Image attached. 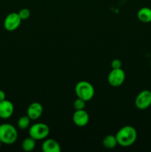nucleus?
I'll return each mask as SVG.
<instances>
[{
	"instance_id": "1a4fd4ad",
	"label": "nucleus",
	"mask_w": 151,
	"mask_h": 152,
	"mask_svg": "<svg viewBox=\"0 0 151 152\" xmlns=\"http://www.w3.org/2000/svg\"><path fill=\"white\" fill-rule=\"evenodd\" d=\"M14 112V105L10 100L4 99L0 102V118L7 120Z\"/></svg>"
},
{
	"instance_id": "9b49d317",
	"label": "nucleus",
	"mask_w": 151,
	"mask_h": 152,
	"mask_svg": "<svg viewBox=\"0 0 151 152\" xmlns=\"http://www.w3.org/2000/svg\"><path fill=\"white\" fill-rule=\"evenodd\" d=\"M44 152H60L62 151L60 144L54 139H46L41 145Z\"/></svg>"
},
{
	"instance_id": "f8f14e48",
	"label": "nucleus",
	"mask_w": 151,
	"mask_h": 152,
	"mask_svg": "<svg viewBox=\"0 0 151 152\" xmlns=\"http://www.w3.org/2000/svg\"><path fill=\"white\" fill-rule=\"evenodd\" d=\"M137 17L143 23H151V8L147 7L140 8L138 10Z\"/></svg>"
},
{
	"instance_id": "423d86ee",
	"label": "nucleus",
	"mask_w": 151,
	"mask_h": 152,
	"mask_svg": "<svg viewBox=\"0 0 151 152\" xmlns=\"http://www.w3.org/2000/svg\"><path fill=\"white\" fill-rule=\"evenodd\" d=\"M135 105L139 110H145L151 105V91L143 90L139 92L135 99Z\"/></svg>"
},
{
	"instance_id": "9d476101",
	"label": "nucleus",
	"mask_w": 151,
	"mask_h": 152,
	"mask_svg": "<svg viewBox=\"0 0 151 152\" xmlns=\"http://www.w3.org/2000/svg\"><path fill=\"white\" fill-rule=\"evenodd\" d=\"M43 113V106L41 103L37 102H32L27 109V115L30 120H36L41 117Z\"/></svg>"
},
{
	"instance_id": "4468645a",
	"label": "nucleus",
	"mask_w": 151,
	"mask_h": 152,
	"mask_svg": "<svg viewBox=\"0 0 151 152\" xmlns=\"http://www.w3.org/2000/svg\"><path fill=\"white\" fill-rule=\"evenodd\" d=\"M36 140L31 137L25 138L22 142V148L25 151H32L36 147Z\"/></svg>"
},
{
	"instance_id": "6ab92c4d",
	"label": "nucleus",
	"mask_w": 151,
	"mask_h": 152,
	"mask_svg": "<svg viewBox=\"0 0 151 152\" xmlns=\"http://www.w3.org/2000/svg\"><path fill=\"white\" fill-rule=\"evenodd\" d=\"M6 99V94L4 91L0 90V102Z\"/></svg>"
},
{
	"instance_id": "f03ea898",
	"label": "nucleus",
	"mask_w": 151,
	"mask_h": 152,
	"mask_svg": "<svg viewBox=\"0 0 151 152\" xmlns=\"http://www.w3.org/2000/svg\"><path fill=\"white\" fill-rule=\"evenodd\" d=\"M18 139V132L16 128L9 123L0 125V141L2 144L11 145Z\"/></svg>"
},
{
	"instance_id": "f257e3e1",
	"label": "nucleus",
	"mask_w": 151,
	"mask_h": 152,
	"mask_svg": "<svg viewBox=\"0 0 151 152\" xmlns=\"http://www.w3.org/2000/svg\"><path fill=\"white\" fill-rule=\"evenodd\" d=\"M118 145L122 147H129L133 145L137 139V132L131 126L121 127L115 134Z\"/></svg>"
},
{
	"instance_id": "7ed1b4c3",
	"label": "nucleus",
	"mask_w": 151,
	"mask_h": 152,
	"mask_svg": "<svg viewBox=\"0 0 151 152\" xmlns=\"http://www.w3.org/2000/svg\"><path fill=\"white\" fill-rule=\"evenodd\" d=\"M75 93L77 97L81 98L87 102L91 100L94 96L95 89L91 83L85 80H82L77 83L76 85Z\"/></svg>"
},
{
	"instance_id": "a211bd4d",
	"label": "nucleus",
	"mask_w": 151,
	"mask_h": 152,
	"mask_svg": "<svg viewBox=\"0 0 151 152\" xmlns=\"http://www.w3.org/2000/svg\"><path fill=\"white\" fill-rule=\"evenodd\" d=\"M110 65L113 69H118V68H121L122 62H121V61L119 59H114L111 62Z\"/></svg>"
},
{
	"instance_id": "aec40b11",
	"label": "nucleus",
	"mask_w": 151,
	"mask_h": 152,
	"mask_svg": "<svg viewBox=\"0 0 151 152\" xmlns=\"http://www.w3.org/2000/svg\"><path fill=\"white\" fill-rule=\"evenodd\" d=\"M1 145H2V142H1V141H0V148H1Z\"/></svg>"
},
{
	"instance_id": "dca6fc26",
	"label": "nucleus",
	"mask_w": 151,
	"mask_h": 152,
	"mask_svg": "<svg viewBox=\"0 0 151 152\" xmlns=\"http://www.w3.org/2000/svg\"><path fill=\"white\" fill-rule=\"evenodd\" d=\"M86 105V101L81 98H77L73 102V108L75 110H83L84 109Z\"/></svg>"
},
{
	"instance_id": "f3484780",
	"label": "nucleus",
	"mask_w": 151,
	"mask_h": 152,
	"mask_svg": "<svg viewBox=\"0 0 151 152\" xmlns=\"http://www.w3.org/2000/svg\"><path fill=\"white\" fill-rule=\"evenodd\" d=\"M22 20H26L30 16V10L28 8H22L18 12Z\"/></svg>"
},
{
	"instance_id": "ddd939ff",
	"label": "nucleus",
	"mask_w": 151,
	"mask_h": 152,
	"mask_svg": "<svg viewBox=\"0 0 151 152\" xmlns=\"http://www.w3.org/2000/svg\"><path fill=\"white\" fill-rule=\"evenodd\" d=\"M102 143L105 148H107V149H113L115 148L118 145V142H117L116 137L115 135H111L108 134L104 137L103 140H102Z\"/></svg>"
},
{
	"instance_id": "2eb2a0df",
	"label": "nucleus",
	"mask_w": 151,
	"mask_h": 152,
	"mask_svg": "<svg viewBox=\"0 0 151 152\" xmlns=\"http://www.w3.org/2000/svg\"><path fill=\"white\" fill-rule=\"evenodd\" d=\"M30 124V119L28 115L22 116L18 120L17 126L18 128L21 130H25L29 128Z\"/></svg>"
},
{
	"instance_id": "6e6552de",
	"label": "nucleus",
	"mask_w": 151,
	"mask_h": 152,
	"mask_svg": "<svg viewBox=\"0 0 151 152\" xmlns=\"http://www.w3.org/2000/svg\"><path fill=\"white\" fill-rule=\"evenodd\" d=\"M90 117L88 113L84 109L83 110H76L73 115V121L76 126L78 127H84L87 126L89 123Z\"/></svg>"
},
{
	"instance_id": "39448f33",
	"label": "nucleus",
	"mask_w": 151,
	"mask_h": 152,
	"mask_svg": "<svg viewBox=\"0 0 151 152\" xmlns=\"http://www.w3.org/2000/svg\"><path fill=\"white\" fill-rule=\"evenodd\" d=\"M125 73L121 68L112 69L107 76V82L112 87L117 88L121 86L125 80Z\"/></svg>"
},
{
	"instance_id": "0eeeda50",
	"label": "nucleus",
	"mask_w": 151,
	"mask_h": 152,
	"mask_svg": "<svg viewBox=\"0 0 151 152\" xmlns=\"http://www.w3.org/2000/svg\"><path fill=\"white\" fill-rule=\"evenodd\" d=\"M22 19L19 13H10L6 16L4 20V28L7 31H14L20 26Z\"/></svg>"
},
{
	"instance_id": "20e7f679",
	"label": "nucleus",
	"mask_w": 151,
	"mask_h": 152,
	"mask_svg": "<svg viewBox=\"0 0 151 152\" xmlns=\"http://www.w3.org/2000/svg\"><path fill=\"white\" fill-rule=\"evenodd\" d=\"M49 134H50V128L45 123H35L29 128L30 137H33L36 140L45 139Z\"/></svg>"
}]
</instances>
